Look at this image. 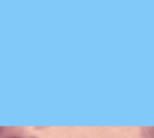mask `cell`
<instances>
[{"label": "cell", "mask_w": 154, "mask_h": 138, "mask_svg": "<svg viewBox=\"0 0 154 138\" xmlns=\"http://www.w3.org/2000/svg\"><path fill=\"white\" fill-rule=\"evenodd\" d=\"M10 138H20V137H17V136H16V137H10Z\"/></svg>", "instance_id": "1"}, {"label": "cell", "mask_w": 154, "mask_h": 138, "mask_svg": "<svg viewBox=\"0 0 154 138\" xmlns=\"http://www.w3.org/2000/svg\"><path fill=\"white\" fill-rule=\"evenodd\" d=\"M32 138H36V137H32Z\"/></svg>", "instance_id": "2"}]
</instances>
